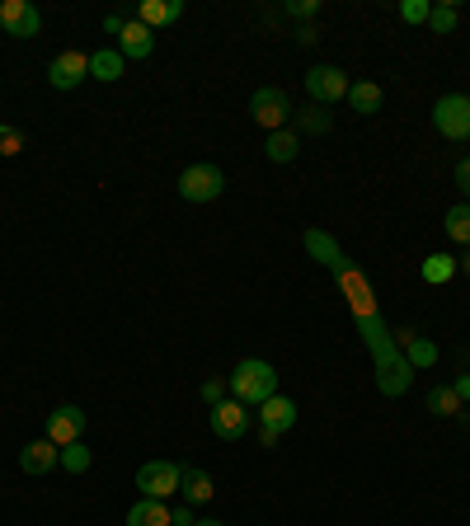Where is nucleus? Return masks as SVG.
I'll return each mask as SVG.
<instances>
[{
    "label": "nucleus",
    "instance_id": "obj_1",
    "mask_svg": "<svg viewBox=\"0 0 470 526\" xmlns=\"http://www.w3.org/2000/svg\"><path fill=\"white\" fill-rule=\"evenodd\" d=\"M353 325H358L362 343L372 348V362H376V390H381L386 400H400V395L409 390V381H414V367L405 362V353H400L395 334L386 329V320H381V315H358Z\"/></svg>",
    "mask_w": 470,
    "mask_h": 526
},
{
    "label": "nucleus",
    "instance_id": "obj_2",
    "mask_svg": "<svg viewBox=\"0 0 470 526\" xmlns=\"http://www.w3.org/2000/svg\"><path fill=\"white\" fill-rule=\"evenodd\" d=\"M226 390H231V400L259 409L264 400L278 395V372H273V362H264V357H245V362H235V372L226 376Z\"/></svg>",
    "mask_w": 470,
    "mask_h": 526
},
{
    "label": "nucleus",
    "instance_id": "obj_3",
    "mask_svg": "<svg viewBox=\"0 0 470 526\" xmlns=\"http://www.w3.org/2000/svg\"><path fill=\"white\" fill-rule=\"evenodd\" d=\"M250 118L264 127V132H282V127L292 123V99H287V90H282V85H264V90H254Z\"/></svg>",
    "mask_w": 470,
    "mask_h": 526
},
{
    "label": "nucleus",
    "instance_id": "obj_4",
    "mask_svg": "<svg viewBox=\"0 0 470 526\" xmlns=\"http://www.w3.org/2000/svg\"><path fill=\"white\" fill-rule=\"evenodd\" d=\"M433 127L447 141H470V94H442L433 104Z\"/></svg>",
    "mask_w": 470,
    "mask_h": 526
},
{
    "label": "nucleus",
    "instance_id": "obj_5",
    "mask_svg": "<svg viewBox=\"0 0 470 526\" xmlns=\"http://www.w3.org/2000/svg\"><path fill=\"white\" fill-rule=\"evenodd\" d=\"M221 188H226V174L217 170V165H188L184 174H179V198L184 202H217Z\"/></svg>",
    "mask_w": 470,
    "mask_h": 526
},
{
    "label": "nucleus",
    "instance_id": "obj_6",
    "mask_svg": "<svg viewBox=\"0 0 470 526\" xmlns=\"http://www.w3.org/2000/svg\"><path fill=\"white\" fill-rule=\"evenodd\" d=\"M179 480H184V465H174V461H146L137 470V489L141 498H165L179 494Z\"/></svg>",
    "mask_w": 470,
    "mask_h": 526
},
{
    "label": "nucleus",
    "instance_id": "obj_7",
    "mask_svg": "<svg viewBox=\"0 0 470 526\" xmlns=\"http://www.w3.org/2000/svg\"><path fill=\"white\" fill-rule=\"evenodd\" d=\"M306 94H311L320 109H325V104H339V99H348V76L339 66H311V71H306Z\"/></svg>",
    "mask_w": 470,
    "mask_h": 526
},
{
    "label": "nucleus",
    "instance_id": "obj_8",
    "mask_svg": "<svg viewBox=\"0 0 470 526\" xmlns=\"http://www.w3.org/2000/svg\"><path fill=\"white\" fill-rule=\"evenodd\" d=\"M47 442L52 447H71V442H85V409L80 404H62L47 414Z\"/></svg>",
    "mask_w": 470,
    "mask_h": 526
},
{
    "label": "nucleus",
    "instance_id": "obj_9",
    "mask_svg": "<svg viewBox=\"0 0 470 526\" xmlns=\"http://www.w3.org/2000/svg\"><path fill=\"white\" fill-rule=\"evenodd\" d=\"M0 29L10 33V38H38L43 33V15H38V5H29V0H5L0 5Z\"/></svg>",
    "mask_w": 470,
    "mask_h": 526
},
{
    "label": "nucleus",
    "instance_id": "obj_10",
    "mask_svg": "<svg viewBox=\"0 0 470 526\" xmlns=\"http://www.w3.org/2000/svg\"><path fill=\"white\" fill-rule=\"evenodd\" d=\"M301 245H306V254H311V259H320V263H325V268L334 273V278L353 268V259H348L344 249H339V240H334L329 231H320V226H311V231L301 235Z\"/></svg>",
    "mask_w": 470,
    "mask_h": 526
},
{
    "label": "nucleus",
    "instance_id": "obj_11",
    "mask_svg": "<svg viewBox=\"0 0 470 526\" xmlns=\"http://www.w3.org/2000/svg\"><path fill=\"white\" fill-rule=\"evenodd\" d=\"M207 418H212V433L221 442H240V437L250 433V404H240V400H221Z\"/></svg>",
    "mask_w": 470,
    "mask_h": 526
},
{
    "label": "nucleus",
    "instance_id": "obj_12",
    "mask_svg": "<svg viewBox=\"0 0 470 526\" xmlns=\"http://www.w3.org/2000/svg\"><path fill=\"white\" fill-rule=\"evenodd\" d=\"M339 292L348 296V310H353V320H358V315H381V310H376V292H372V282L362 278V268L358 263H353V268H348V273H339Z\"/></svg>",
    "mask_w": 470,
    "mask_h": 526
},
{
    "label": "nucleus",
    "instance_id": "obj_13",
    "mask_svg": "<svg viewBox=\"0 0 470 526\" xmlns=\"http://www.w3.org/2000/svg\"><path fill=\"white\" fill-rule=\"evenodd\" d=\"M85 76H90V57L85 52H62L57 62L47 66V85L52 90H76Z\"/></svg>",
    "mask_w": 470,
    "mask_h": 526
},
{
    "label": "nucleus",
    "instance_id": "obj_14",
    "mask_svg": "<svg viewBox=\"0 0 470 526\" xmlns=\"http://www.w3.org/2000/svg\"><path fill=\"white\" fill-rule=\"evenodd\" d=\"M118 52H123V62H146L156 52V33L146 29L141 19H127L123 33H118Z\"/></svg>",
    "mask_w": 470,
    "mask_h": 526
},
{
    "label": "nucleus",
    "instance_id": "obj_15",
    "mask_svg": "<svg viewBox=\"0 0 470 526\" xmlns=\"http://www.w3.org/2000/svg\"><path fill=\"white\" fill-rule=\"evenodd\" d=\"M259 428H264V433H273V437L292 433V428H297V404L287 400V395H273V400H264V404H259Z\"/></svg>",
    "mask_w": 470,
    "mask_h": 526
},
{
    "label": "nucleus",
    "instance_id": "obj_16",
    "mask_svg": "<svg viewBox=\"0 0 470 526\" xmlns=\"http://www.w3.org/2000/svg\"><path fill=\"white\" fill-rule=\"evenodd\" d=\"M57 465H62V447H52L47 437H38V442H29L19 451V470L24 475H52Z\"/></svg>",
    "mask_w": 470,
    "mask_h": 526
},
{
    "label": "nucleus",
    "instance_id": "obj_17",
    "mask_svg": "<svg viewBox=\"0 0 470 526\" xmlns=\"http://www.w3.org/2000/svg\"><path fill=\"white\" fill-rule=\"evenodd\" d=\"M179 494L188 498V508H203V503H212V475L207 470H193V465H184V480H179Z\"/></svg>",
    "mask_w": 470,
    "mask_h": 526
},
{
    "label": "nucleus",
    "instance_id": "obj_18",
    "mask_svg": "<svg viewBox=\"0 0 470 526\" xmlns=\"http://www.w3.org/2000/svg\"><path fill=\"white\" fill-rule=\"evenodd\" d=\"M329 127H334V118H329L320 104H306V109H292V132L297 137H325Z\"/></svg>",
    "mask_w": 470,
    "mask_h": 526
},
{
    "label": "nucleus",
    "instance_id": "obj_19",
    "mask_svg": "<svg viewBox=\"0 0 470 526\" xmlns=\"http://www.w3.org/2000/svg\"><path fill=\"white\" fill-rule=\"evenodd\" d=\"M127 526H174V512L160 498H141L127 508Z\"/></svg>",
    "mask_w": 470,
    "mask_h": 526
},
{
    "label": "nucleus",
    "instance_id": "obj_20",
    "mask_svg": "<svg viewBox=\"0 0 470 526\" xmlns=\"http://www.w3.org/2000/svg\"><path fill=\"white\" fill-rule=\"evenodd\" d=\"M381 104H386V94H381L376 80H353L348 85V109L353 113H381Z\"/></svg>",
    "mask_w": 470,
    "mask_h": 526
},
{
    "label": "nucleus",
    "instance_id": "obj_21",
    "mask_svg": "<svg viewBox=\"0 0 470 526\" xmlns=\"http://www.w3.org/2000/svg\"><path fill=\"white\" fill-rule=\"evenodd\" d=\"M297 151H301V137L292 132V127H282V132H268L264 155L273 160V165H292V160H297Z\"/></svg>",
    "mask_w": 470,
    "mask_h": 526
},
{
    "label": "nucleus",
    "instance_id": "obj_22",
    "mask_svg": "<svg viewBox=\"0 0 470 526\" xmlns=\"http://www.w3.org/2000/svg\"><path fill=\"white\" fill-rule=\"evenodd\" d=\"M179 15H184V0H146V5H141V24H146L151 33L174 24Z\"/></svg>",
    "mask_w": 470,
    "mask_h": 526
},
{
    "label": "nucleus",
    "instance_id": "obj_23",
    "mask_svg": "<svg viewBox=\"0 0 470 526\" xmlns=\"http://www.w3.org/2000/svg\"><path fill=\"white\" fill-rule=\"evenodd\" d=\"M90 76L113 85V80L123 76V52L118 47H104V52H90Z\"/></svg>",
    "mask_w": 470,
    "mask_h": 526
},
{
    "label": "nucleus",
    "instance_id": "obj_24",
    "mask_svg": "<svg viewBox=\"0 0 470 526\" xmlns=\"http://www.w3.org/2000/svg\"><path fill=\"white\" fill-rule=\"evenodd\" d=\"M395 343H405V362H409V367H433V362H438V343H433V339L395 334Z\"/></svg>",
    "mask_w": 470,
    "mask_h": 526
},
{
    "label": "nucleus",
    "instance_id": "obj_25",
    "mask_svg": "<svg viewBox=\"0 0 470 526\" xmlns=\"http://www.w3.org/2000/svg\"><path fill=\"white\" fill-rule=\"evenodd\" d=\"M428 414L456 418V414H461V395H456L452 386H433V390H428Z\"/></svg>",
    "mask_w": 470,
    "mask_h": 526
},
{
    "label": "nucleus",
    "instance_id": "obj_26",
    "mask_svg": "<svg viewBox=\"0 0 470 526\" xmlns=\"http://www.w3.org/2000/svg\"><path fill=\"white\" fill-rule=\"evenodd\" d=\"M456 278V259L452 254H433V259H423V282H433V287H442V282Z\"/></svg>",
    "mask_w": 470,
    "mask_h": 526
},
{
    "label": "nucleus",
    "instance_id": "obj_27",
    "mask_svg": "<svg viewBox=\"0 0 470 526\" xmlns=\"http://www.w3.org/2000/svg\"><path fill=\"white\" fill-rule=\"evenodd\" d=\"M442 226H447V240H456V245H470V207H466V202H456Z\"/></svg>",
    "mask_w": 470,
    "mask_h": 526
},
{
    "label": "nucleus",
    "instance_id": "obj_28",
    "mask_svg": "<svg viewBox=\"0 0 470 526\" xmlns=\"http://www.w3.org/2000/svg\"><path fill=\"white\" fill-rule=\"evenodd\" d=\"M90 447L85 442H71V447H62V470H71V475H85L90 470Z\"/></svg>",
    "mask_w": 470,
    "mask_h": 526
},
{
    "label": "nucleus",
    "instance_id": "obj_29",
    "mask_svg": "<svg viewBox=\"0 0 470 526\" xmlns=\"http://www.w3.org/2000/svg\"><path fill=\"white\" fill-rule=\"evenodd\" d=\"M428 29H433V33H452V29H456V5H433V15H428Z\"/></svg>",
    "mask_w": 470,
    "mask_h": 526
},
{
    "label": "nucleus",
    "instance_id": "obj_30",
    "mask_svg": "<svg viewBox=\"0 0 470 526\" xmlns=\"http://www.w3.org/2000/svg\"><path fill=\"white\" fill-rule=\"evenodd\" d=\"M428 15H433L428 0H405V5H400V19H405V24H428Z\"/></svg>",
    "mask_w": 470,
    "mask_h": 526
},
{
    "label": "nucleus",
    "instance_id": "obj_31",
    "mask_svg": "<svg viewBox=\"0 0 470 526\" xmlns=\"http://www.w3.org/2000/svg\"><path fill=\"white\" fill-rule=\"evenodd\" d=\"M19 151H24V132L0 123V155H19Z\"/></svg>",
    "mask_w": 470,
    "mask_h": 526
},
{
    "label": "nucleus",
    "instance_id": "obj_32",
    "mask_svg": "<svg viewBox=\"0 0 470 526\" xmlns=\"http://www.w3.org/2000/svg\"><path fill=\"white\" fill-rule=\"evenodd\" d=\"M287 15H297V19H315V15H320V0H292V5H287Z\"/></svg>",
    "mask_w": 470,
    "mask_h": 526
},
{
    "label": "nucleus",
    "instance_id": "obj_33",
    "mask_svg": "<svg viewBox=\"0 0 470 526\" xmlns=\"http://www.w3.org/2000/svg\"><path fill=\"white\" fill-rule=\"evenodd\" d=\"M203 400L217 409V404L226 400V381H203Z\"/></svg>",
    "mask_w": 470,
    "mask_h": 526
},
{
    "label": "nucleus",
    "instance_id": "obj_34",
    "mask_svg": "<svg viewBox=\"0 0 470 526\" xmlns=\"http://www.w3.org/2000/svg\"><path fill=\"white\" fill-rule=\"evenodd\" d=\"M456 188H461V193L470 198V155L461 160V165H456Z\"/></svg>",
    "mask_w": 470,
    "mask_h": 526
},
{
    "label": "nucleus",
    "instance_id": "obj_35",
    "mask_svg": "<svg viewBox=\"0 0 470 526\" xmlns=\"http://www.w3.org/2000/svg\"><path fill=\"white\" fill-rule=\"evenodd\" d=\"M198 522V512L193 508H174V526H193Z\"/></svg>",
    "mask_w": 470,
    "mask_h": 526
},
{
    "label": "nucleus",
    "instance_id": "obj_36",
    "mask_svg": "<svg viewBox=\"0 0 470 526\" xmlns=\"http://www.w3.org/2000/svg\"><path fill=\"white\" fill-rule=\"evenodd\" d=\"M123 24H127L123 15H104V33H113V38H118V33H123Z\"/></svg>",
    "mask_w": 470,
    "mask_h": 526
},
{
    "label": "nucleus",
    "instance_id": "obj_37",
    "mask_svg": "<svg viewBox=\"0 0 470 526\" xmlns=\"http://www.w3.org/2000/svg\"><path fill=\"white\" fill-rule=\"evenodd\" d=\"M456 395H461V404H470V376H461V381H456Z\"/></svg>",
    "mask_w": 470,
    "mask_h": 526
},
{
    "label": "nucleus",
    "instance_id": "obj_38",
    "mask_svg": "<svg viewBox=\"0 0 470 526\" xmlns=\"http://www.w3.org/2000/svg\"><path fill=\"white\" fill-rule=\"evenodd\" d=\"M193 526H226V522H217V517H203V522H193Z\"/></svg>",
    "mask_w": 470,
    "mask_h": 526
},
{
    "label": "nucleus",
    "instance_id": "obj_39",
    "mask_svg": "<svg viewBox=\"0 0 470 526\" xmlns=\"http://www.w3.org/2000/svg\"><path fill=\"white\" fill-rule=\"evenodd\" d=\"M461 268H466V278H470V259H461Z\"/></svg>",
    "mask_w": 470,
    "mask_h": 526
}]
</instances>
